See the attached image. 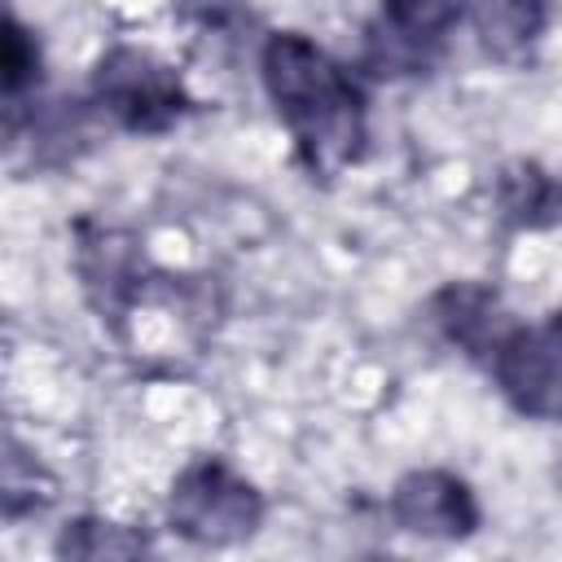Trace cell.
<instances>
[{
    "label": "cell",
    "instance_id": "obj_11",
    "mask_svg": "<svg viewBox=\"0 0 562 562\" xmlns=\"http://www.w3.org/2000/svg\"><path fill=\"white\" fill-rule=\"evenodd\" d=\"M35 75H40V48H35V40L18 26V18H9V22H4V97L18 101L22 88L35 83Z\"/></svg>",
    "mask_w": 562,
    "mask_h": 562
},
{
    "label": "cell",
    "instance_id": "obj_1",
    "mask_svg": "<svg viewBox=\"0 0 562 562\" xmlns=\"http://www.w3.org/2000/svg\"><path fill=\"white\" fill-rule=\"evenodd\" d=\"M263 83L316 171L342 167L360 145V97L351 79L303 35L281 31L263 48Z\"/></svg>",
    "mask_w": 562,
    "mask_h": 562
},
{
    "label": "cell",
    "instance_id": "obj_4",
    "mask_svg": "<svg viewBox=\"0 0 562 562\" xmlns=\"http://www.w3.org/2000/svg\"><path fill=\"white\" fill-rule=\"evenodd\" d=\"M501 391L531 417H562V316L509 329L492 356Z\"/></svg>",
    "mask_w": 562,
    "mask_h": 562
},
{
    "label": "cell",
    "instance_id": "obj_7",
    "mask_svg": "<svg viewBox=\"0 0 562 562\" xmlns=\"http://www.w3.org/2000/svg\"><path fill=\"white\" fill-rule=\"evenodd\" d=\"M435 321L448 329L452 342H461L465 351H492L505 342V312L496 303V294L479 290V285H452L435 299Z\"/></svg>",
    "mask_w": 562,
    "mask_h": 562
},
{
    "label": "cell",
    "instance_id": "obj_9",
    "mask_svg": "<svg viewBox=\"0 0 562 562\" xmlns=\"http://www.w3.org/2000/svg\"><path fill=\"white\" fill-rule=\"evenodd\" d=\"M465 0H386V31L395 44H426L457 26Z\"/></svg>",
    "mask_w": 562,
    "mask_h": 562
},
{
    "label": "cell",
    "instance_id": "obj_5",
    "mask_svg": "<svg viewBox=\"0 0 562 562\" xmlns=\"http://www.w3.org/2000/svg\"><path fill=\"white\" fill-rule=\"evenodd\" d=\"M391 514L404 531L430 536V540H457L479 527L474 496L461 479L443 470H413L391 492Z\"/></svg>",
    "mask_w": 562,
    "mask_h": 562
},
{
    "label": "cell",
    "instance_id": "obj_10",
    "mask_svg": "<svg viewBox=\"0 0 562 562\" xmlns=\"http://www.w3.org/2000/svg\"><path fill=\"white\" fill-rule=\"evenodd\" d=\"M57 549L61 553H75V558H101V553H140L145 540L140 536H127L114 522H88L83 518V522L66 527V536H61Z\"/></svg>",
    "mask_w": 562,
    "mask_h": 562
},
{
    "label": "cell",
    "instance_id": "obj_6",
    "mask_svg": "<svg viewBox=\"0 0 562 562\" xmlns=\"http://www.w3.org/2000/svg\"><path fill=\"white\" fill-rule=\"evenodd\" d=\"M470 22H474V35L487 57L522 61L549 22V9H544V0H474Z\"/></svg>",
    "mask_w": 562,
    "mask_h": 562
},
{
    "label": "cell",
    "instance_id": "obj_2",
    "mask_svg": "<svg viewBox=\"0 0 562 562\" xmlns=\"http://www.w3.org/2000/svg\"><path fill=\"white\" fill-rule=\"evenodd\" d=\"M263 518L259 492L220 461L189 465L171 487V527L198 544L246 540Z\"/></svg>",
    "mask_w": 562,
    "mask_h": 562
},
{
    "label": "cell",
    "instance_id": "obj_8",
    "mask_svg": "<svg viewBox=\"0 0 562 562\" xmlns=\"http://www.w3.org/2000/svg\"><path fill=\"white\" fill-rule=\"evenodd\" d=\"M501 206L522 228L553 224L562 215V184L549 171H540L531 162H518L501 176Z\"/></svg>",
    "mask_w": 562,
    "mask_h": 562
},
{
    "label": "cell",
    "instance_id": "obj_3",
    "mask_svg": "<svg viewBox=\"0 0 562 562\" xmlns=\"http://www.w3.org/2000/svg\"><path fill=\"white\" fill-rule=\"evenodd\" d=\"M97 101L132 132H158L180 114V79L140 48H114L97 66Z\"/></svg>",
    "mask_w": 562,
    "mask_h": 562
}]
</instances>
